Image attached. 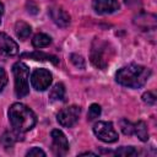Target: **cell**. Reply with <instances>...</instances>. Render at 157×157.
<instances>
[{"label":"cell","mask_w":157,"mask_h":157,"mask_svg":"<svg viewBox=\"0 0 157 157\" xmlns=\"http://www.w3.org/2000/svg\"><path fill=\"white\" fill-rule=\"evenodd\" d=\"M9 120L13 131L22 135L32 130L37 123L34 112L23 103H13L9 109Z\"/></svg>","instance_id":"cell-1"},{"label":"cell","mask_w":157,"mask_h":157,"mask_svg":"<svg viewBox=\"0 0 157 157\" xmlns=\"http://www.w3.org/2000/svg\"><path fill=\"white\" fill-rule=\"evenodd\" d=\"M151 76V70L146 66L130 64L123 66L115 75V80L121 86L129 88H140L142 87Z\"/></svg>","instance_id":"cell-2"},{"label":"cell","mask_w":157,"mask_h":157,"mask_svg":"<svg viewBox=\"0 0 157 157\" xmlns=\"http://www.w3.org/2000/svg\"><path fill=\"white\" fill-rule=\"evenodd\" d=\"M112 56H113V48L110 47V44L108 42L96 38L91 47V54H90L91 63L96 67L104 70L108 66Z\"/></svg>","instance_id":"cell-3"},{"label":"cell","mask_w":157,"mask_h":157,"mask_svg":"<svg viewBox=\"0 0 157 157\" xmlns=\"http://www.w3.org/2000/svg\"><path fill=\"white\" fill-rule=\"evenodd\" d=\"M12 74L15 77V93L18 98H22L28 94L29 92V69L28 66L22 63L17 61L12 66Z\"/></svg>","instance_id":"cell-4"},{"label":"cell","mask_w":157,"mask_h":157,"mask_svg":"<svg viewBox=\"0 0 157 157\" xmlns=\"http://www.w3.org/2000/svg\"><path fill=\"white\" fill-rule=\"evenodd\" d=\"M93 132L103 142L112 144L118 140V132L110 121H97L93 125Z\"/></svg>","instance_id":"cell-5"},{"label":"cell","mask_w":157,"mask_h":157,"mask_svg":"<svg viewBox=\"0 0 157 157\" xmlns=\"http://www.w3.org/2000/svg\"><path fill=\"white\" fill-rule=\"evenodd\" d=\"M53 76L47 69H36L31 75V85L36 91H45L52 85Z\"/></svg>","instance_id":"cell-6"},{"label":"cell","mask_w":157,"mask_h":157,"mask_svg":"<svg viewBox=\"0 0 157 157\" xmlns=\"http://www.w3.org/2000/svg\"><path fill=\"white\" fill-rule=\"evenodd\" d=\"M80 113H81V109L80 107L77 105H70V107H66V108H63L58 115H56V120L58 123L64 126V128H71L74 126L78 118H80Z\"/></svg>","instance_id":"cell-7"},{"label":"cell","mask_w":157,"mask_h":157,"mask_svg":"<svg viewBox=\"0 0 157 157\" xmlns=\"http://www.w3.org/2000/svg\"><path fill=\"white\" fill-rule=\"evenodd\" d=\"M52 150L56 156H65L69 151V141L59 129L52 130Z\"/></svg>","instance_id":"cell-8"},{"label":"cell","mask_w":157,"mask_h":157,"mask_svg":"<svg viewBox=\"0 0 157 157\" xmlns=\"http://www.w3.org/2000/svg\"><path fill=\"white\" fill-rule=\"evenodd\" d=\"M18 53L17 43L6 33L0 32V54L5 56H13Z\"/></svg>","instance_id":"cell-9"},{"label":"cell","mask_w":157,"mask_h":157,"mask_svg":"<svg viewBox=\"0 0 157 157\" xmlns=\"http://www.w3.org/2000/svg\"><path fill=\"white\" fill-rule=\"evenodd\" d=\"M92 6L93 10L99 15L113 13L120 7L118 0H93Z\"/></svg>","instance_id":"cell-10"},{"label":"cell","mask_w":157,"mask_h":157,"mask_svg":"<svg viewBox=\"0 0 157 157\" xmlns=\"http://www.w3.org/2000/svg\"><path fill=\"white\" fill-rule=\"evenodd\" d=\"M49 16L53 20V22L61 28H65L70 25V15L60 7H56V6L50 7L49 9Z\"/></svg>","instance_id":"cell-11"},{"label":"cell","mask_w":157,"mask_h":157,"mask_svg":"<svg viewBox=\"0 0 157 157\" xmlns=\"http://www.w3.org/2000/svg\"><path fill=\"white\" fill-rule=\"evenodd\" d=\"M31 32H32V28H31V26L27 22H25V21H17L15 23V33H16V36L20 39H22V40L27 39L31 36Z\"/></svg>","instance_id":"cell-12"},{"label":"cell","mask_w":157,"mask_h":157,"mask_svg":"<svg viewBox=\"0 0 157 157\" xmlns=\"http://www.w3.org/2000/svg\"><path fill=\"white\" fill-rule=\"evenodd\" d=\"M134 134L144 142H146L148 140V130H147V125L145 121L139 120L137 123L134 124Z\"/></svg>","instance_id":"cell-13"},{"label":"cell","mask_w":157,"mask_h":157,"mask_svg":"<svg viewBox=\"0 0 157 157\" xmlns=\"http://www.w3.org/2000/svg\"><path fill=\"white\" fill-rule=\"evenodd\" d=\"M25 56H28V58L34 59V60H48V61H52L53 64H58L56 56L45 54L43 52H38V50H36L33 53H25V54H22V58H25Z\"/></svg>","instance_id":"cell-14"},{"label":"cell","mask_w":157,"mask_h":157,"mask_svg":"<svg viewBox=\"0 0 157 157\" xmlns=\"http://www.w3.org/2000/svg\"><path fill=\"white\" fill-rule=\"evenodd\" d=\"M52 43V38L45 33H37L32 39V45L34 48H45Z\"/></svg>","instance_id":"cell-15"},{"label":"cell","mask_w":157,"mask_h":157,"mask_svg":"<svg viewBox=\"0 0 157 157\" xmlns=\"http://www.w3.org/2000/svg\"><path fill=\"white\" fill-rule=\"evenodd\" d=\"M64 96H65V87L63 83L54 85L49 92V99L50 101H63Z\"/></svg>","instance_id":"cell-16"},{"label":"cell","mask_w":157,"mask_h":157,"mask_svg":"<svg viewBox=\"0 0 157 157\" xmlns=\"http://www.w3.org/2000/svg\"><path fill=\"white\" fill-rule=\"evenodd\" d=\"M18 136H20V135H18V134H16L15 131H13V134H12V132L6 131V132H4V134L1 135V137H0V144H1L5 148L12 147V146H13V144H15V141L17 140V137H18Z\"/></svg>","instance_id":"cell-17"},{"label":"cell","mask_w":157,"mask_h":157,"mask_svg":"<svg viewBox=\"0 0 157 157\" xmlns=\"http://www.w3.org/2000/svg\"><path fill=\"white\" fill-rule=\"evenodd\" d=\"M114 155H117V156H128V157H130V156H136L137 155V151L132 147V146H121V147H119L118 150H115V152H114Z\"/></svg>","instance_id":"cell-18"},{"label":"cell","mask_w":157,"mask_h":157,"mask_svg":"<svg viewBox=\"0 0 157 157\" xmlns=\"http://www.w3.org/2000/svg\"><path fill=\"white\" fill-rule=\"evenodd\" d=\"M119 125H120V129L123 131L124 135H132L134 134V124L130 123L128 119H121L119 121Z\"/></svg>","instance_id":"cell-19"},{"label":"cell","mask_w":157,"mask_h":157,"mask_svg":"<svg viewBox=\"0 0 157 157\" xmlns=\"http://www.w3.org/2000/svg\"><path fill=\"white\" fill-rule=\"evenodd\" d=\"M101 115V107L96 103L91 104V107L88 108V113H87V119L88 120H94L96 118H98Z\"/></svg>","instance_id":"cell-20"},{"label":"cell","mask_w":157,"mask_h":157,"mask_svg":"<svg viewBox=\"0 0 157 157\" xmlns=\"http://www.w3.org/2000/svg\"><path fill=\"white\" fill-rule=\"evenodd\" d=\"M70 60H71V63L76 66V67H78V69H83L85 67V59L81 56V55H78V54H71L70 55Z\"/></svg>","instance_id":"cell-21"},{"label":"cell","mask_w":157,"mask_h":157,"mask_svg":"<svg viewBox=\"0 0 157 157\" xmlns=\"http://www.w3.org/2000/svg\"><path fill=\"white\" fill-rule=\"evenodd\" d=\"M142 101H144L146 104L153 105V104L156 103V96H155L152 92L147 91V92H145V93L142 94Z\"/></svg>","instance_id":"cell-22"},{"label":"cell","mask_w":157,"mask_h":157,"mask_svg":"<svg viewBox=\"0 0 157 157\" xmlns=\"http://www.w3.org/2000/svg\"><path fill=\"white\" fill-rule=\"evenodd\" d=\"M26 156L27 157H34V156H45V152L42 150V148H39V147H32L29 151H27V153H26Z\"/></svg>","instance_id":"cell-23"},{"label":"cell","mask_w":157,"mask_h":157,"mask_svg":"<svg viewBox=\"0 0 157 157\" xmlns=\"http://www.w3.org/2000/svg\"><path fill=\"white\" fill-rule=\"evenodd\" d=\"M7 83V74L6 71L0 66V92L4 90V87Z\"/></svg>","instance_id":"cell-24"},{"label":"cell","mask_w":157,"mask_h":157,"mask_svg":"<svg viewBox=\"0 0 157 157\" xmlns=\"http://www.w3.org/2000/svg\"><path fill=\"white\" fill-rule=\"evenodd\" d=\"M2 15H4V5H2V2H0V23H1V17H2Z\"/></svg>","instance_id":"cell-25"},{"label":"cell","mask_w":157,"mask_h":157,"mask_svg":"<svg viewBox=\"0 0 157 157\" xmlns=\"http://www.w3.org/2000/svg\"><path fill=\"white\" fill-rule=\"evenodd\" d=\"M87 155H91V156H97V153H94V152H83V153H81V156H87Z\"/></svg>","instance_id":"cell-26"}]
</instances>
